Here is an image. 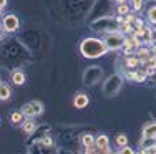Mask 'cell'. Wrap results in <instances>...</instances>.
<instances>
[{"label":"cell","mask_w":156,"mask_h":154,"mask_svg":"<svg viewBox=\"0 0 156 154\" xmlns=\"http://www.w3.org/2000/svg\"><path fill=\"white\" fill-rule=\"evenodd\" d=\"M80 53L85 58H100L108 53V48H106L105 42L101 38L90 36V38H85L80 43Z\"/></svg>","instance_id":"1"},{"label":"cell","mask_w":156,"mask_h":154,"mask_svg":"<svg viewBox=\"0 0 156 154\" xmlns=\"http://www.w3.org/2000/svg\"><path fill=\"white\" fill-rule=\"evenodd\" d=\"M91 30L93 32H101V33H108V32H115L120 30V22L116 17H100L95 22H91Z\"/></svg>","instance_id":"2"},{"label":"cell","mask_w":156,"mask_h":154,"mask_svg":"<svg viewBox=\"0 0 156 154\" xmlns=\"http://www.w3.org/2000/svg\"><path fill=\"white\" fill-rule=\"evenodd\" d=\"M121 86H123V76L118 75V73H113V75H110L108 78L105 80V83H103V94L111 98L121 90Z\"/></svg>","instance_id":"3"},{"label":"cell","mask_w":156,"mask_h":154,"mask_svg":"<svg viewBox=\"0 0 156 154\" xmlns=\"http://www.w3.org/2000/svg\"><path fill=\"white\" fill-rule=\"evenodd\" d=\"M125 33H121L120 30H115V32H108V33H105V38H103V42H105L106 48L108 50H120L121 46H123V42H125Z\"/></svg>","instance_id":"4"},{"label":"cell","mask_w":156,"mask_h":154,"mask_svg":"<svg viewBox=\"0 0 156 154\" xmlns=\"http://www.w3.org/2000/svg\"><path fill=\"white\" fill-rule=\"evenodd\" d=\"M103 78V70L100 67H88L83 73V83L87 86L96 85L98 81H101Z\"/></svg>","instance_id":"5"},{"label":"cell","mask_w":156,"mask_h":154,"mask_svg":"<svg viewBox=\"0 0 156 154\" xmlns=\"http://www.w3.org/2000/svg\"><path fill=\"white\" fill-rule=\"evenodd\" d=\"M22 113L25 115V118H35V116L42 115L43 113V103L42 101H28L27 104H23V108H22Z\"/></svg>","instance_id":"6"},{"label":"cell","mask_w":156,"mask_h":154,"mask_svg":"<svg viewBox=\"0 0 156 154\" xmlns=\"http://www.w3.org/2000/svg\"><path fill=\"white\" fill-rule=\"evenodd\" d=\"M2 25H3V28H5L7 33H12V32H17V30H18V25H20V22H18L17 15L7 13V15H3V18H2Z\"/></svg>","instance_id":"7"},{"label":"cell","mask_w":156,"mask_h":154,"mask_svg":"<svg viewBox=\"0 0 156 154\" xmlns=\"http://www.w3.org/2000/svg\"><path fill=\"white\" fill-rule=\"evenodd\" d=\"M95 146H96V152H111L110 149V139L106 134H98V138L95 139Z\"/></svg>","instance_id":"8"},{"label":"cell","mask_w":156,"mask_h":154,"mask_svg":"<svg viewBox=\"0 0 156 154\" xmlns=\"http://www.w3.org/2000/svg\"><path fill=\"white\" fill-rule=\"evenodd\" d=\"M138 38L141 40L143 43H148V45H151V28L150 27H141V28H136L135 33Z\"/></svg>","instance_id":"9"},{"label":"cell","mask_w":156,"mask_h":154,"mask_svg":"<svg viewBox=\"0 0 156 154\" xmlns=\"http://www.w3.org/2000/svg\"><path fill=\"white\" fill-rule=\"evenodd\" d=\"M88 103H90V98H88L85 93H76L75 98H73V104H75V108H78V109L87 108Z\"/></svg>","instance_id":"10"},{"label":"cell","mask_w":156,"mask_h":154,"mask_svg":"<svg viewBox=\"0 0 156 154\" xmlns=\"http://www.w3.org/2000/svg\"><path fill=\"white\" fill-rule=\"evenodd\" d=\"M143 138L156 139V123H148L143 128Z\"/></svg>","instance_id":"11"},{"label":"cell","mask_w":156,"mask_h":154,"mask_svg":"<svg viewBox=\"0 0 156 154\" xmlns=\"http://www.w3.org/2000/svg\"><path fill=\"white\" fill-rule=\"evenodd\" d=\"M10 78H12V81L15 83V85H23L25 83V73L20 71V70H13Z\"/></svg>","instance_id":"12"},{"label":"cell","mask_w":156,"mask_h":154,"mask_svg":"<svg viewBox=\"0 0 156 154\" xmlns=\"http://www.w3.org/2000/svg\"><path fill=\"white\" fill-rule=\"evenodd\" d=\"M22 129H23V133H25V134H32L33 131L37 129V124H35V121H32V118L25 119L23 123H22Z\"/></svg>","instance_id":"13"},{"label":"cell","mask_w":156,"mask_h":154,"mask_svg":"<svg viewBox=\"0 0 156 154\" xmlns=\"http://www.w3.org/2000/svg\"><path fill=\"white\" fill-rule=\"evenodd\" d=\"M23 121H25V115L22 111H13L12 115H10V123L15 124V126H20Z\"/></svg>","instance_id":"14"},{"label":"cell","mask_w":156,"mask_h":154,"mask_svg":"<svg viewBox=\"0 0 156 154\" xmlns=\"http://www.w3.org/2000/svg\"><path fill=\"white\" fill-rule=\"evenodd\" d=\"M125 65H126V68H136V67H140V58L136 55H128L125 58Z\"/></svg>","instance_id":"15"},{"label":"cell","mask_w":156,"mask_h":154,"mask_svg":"<svg viewBox=\"0 0 156 154\" xmlns=\"http://www.w3.org/2000/svg\"><path fill=\"white\" fill-rule=\"evenodd\" d=\"M12 96V91H10V86L5 85V83H0V100L5 101Z\"/></svg>","instance_id":"16"},{"label":"cell","mask_w":156,"mask_h":154,"mask_svg":"<svg viewBox=\"0 0 156 154\" xmlns=\"http://www.w3.org/2000/svg\"><path fill=\"white\" fill-rule=\"evenodd\" d=\"M120 32L125 35H133L135 33V27H133V23H128V22H123V23H120Z\"/></svg>","instance_id":"17"},{"label":"cell","mask_w":156,"mask_h":154,"mask_svg":"<svg viewBox=\"0 0 156 154\" xmlns=\"http://www.w3.org/2000/svg\"><path fill=\"white\" fill-rule=\"evenodd\" d=\"M135 55L140 58V61H141V60H146V58L151 55V50L144 48V46H140V48H136V50H135Z\"/></svg>","instance_id":"18"},{"label":"cell","mask_w":156,"mask_h":154,"mask_svg":"<svg viewBox=\"0 0 156 154\" xmlns=\"http://www.w3.org/2000/svg\"><path fill=\"white\" fill-rule=\"evenodd\" d=\"M146 71L144 70H136L135 71V76H133V81L136 83H144V80H146Z\"/></svg>","instance_id":"19"},{"label":"cell","mask_w":156,"mask_h":154,"mask_svg":"<svg viewBox=\"0 0 156 154\" xmlns=\"http://www.w3.org/2000/svg\"><path fill=\"white\" fill-rule=\"evenodd\" d=\"M81 144H83L85 148H88V146H93V144H95V138L91 136L90 133H85L83 136H81Z\"/></svg>","instance_id":"20"},{"label":"cell","mask_w":156,"mask_h":154,"mask_svg":"<svg viewBox=\"0 0 156 154\" xmlns=\"http://www.w3.org/2000/svg\"><path fill=\"white\" fill-rule=\"evenodd\" d=\"M129 12H131V7L128 5V2H126V3H120V5L116 7V13H118V15H128Z\"/></svg>","instance_id":"21"},{"label":"cell","mask_w":156,"mask_h":154,"mask_svg":"<svg viewBox=\"0 0 156 154\" xmlns=\"http://www.w3.org/2000/svg\"><path fill=\"white\" fill-rule=\"evenodd\" d=\"M129 3H131L129 7H131L133 12H141L144 5V0H129Z\"/></svg>","instance_id":"22"},{"label":"cell","mask_w":156,"mask_h":154,"mask_svg":"<svg viewBox=\"0 0 156 154\" xmlns=\"http://www.w3.org/2000/svg\"><path fill=\"white\" fill-rule=\"evenodd\" d=\"M115 142H116L118 148H123V146L128 144V138H126V134H116V138H115Z\"/></svg>","instance_id":"23"},{"label":"cell","mask_w":156,"mask_h":154,"mask_svg":"<svg viewBox=\"0 0 156 154\" xmlns=\"http://www.w3.org/2000/svg\"><path fill=\"white\" fill-rule=\"evenodd\" d=\"M148 22L153 23V25H156V5L151 7V9L148 10Z\"/></svg>","instance_id":"24"},{"label":"cell","mask_w":156,"mask_h":154,"mask_svg":"<svg viewBox=\"0 0 156 154\" xmlns=\"http://www.w3.org/2000/svg\"><path fill=\"white\" fill-rule=\"evenodd\" d=\"M133 27H135V30H136V28H141V27H144L143 20H141V18H138V17H136V18H135V22H133Z\"/></svg>","instance_id":"25"},{"label":"cell","mask_w":156,"mask_h":154,"mask_svg":"<svg viewBox=\"0 0 156 154\" xmlns=\"http://www.w3.org/2000/svg\"><path fill=\"white\" fill-rule=\"evenodd\" d=\"M135 18H136V15H133V13L129 12L128 15H125V22H128V23H133V22H135Z\"/></svg>","instance_id":"26"},{"label":"cell","mask_w":156,"mask_h":154,"mask_svg":"<svg viewBox=\"0 0 156 154\" xmlns=\"http://www.w3.org/2000/svg\"><path fill=\"white\" fill-rule=\"evenodd\" d=\"M40 144H43V146H53V141H51L50 138H43L42 141H40Z\"/></svg>","instance_id":"27"},{"label":"cell","mask_w":156,"mask_h":154,"mask_svg":"<svg viewBox=\"0 0 156 154\" xmlns=\"http://www.w3.org/2000/svg\"><path fill=\"white\" fill-rule=\"evenodd\" d=\"M120 152H125V154H133V149L128 148V146H123V149H121Z\"/></svg>","instance_id":"28"},{"label":"cell","mask_w":156,"mask_h":154,"mask_svg":"<svg viewBox=\"0 0 156 154\" xmlns=\"http://www.w3.org/2000/svg\"><path fill=\"white\" fill-rule=\"evenodd\" d=\"M156 42V28H151V43Z\"/></svg>","instance_id":"29"},{"label":"cell","mask_w":156,"mask_h":154,"mask_svg":"<svg viewBox=\"0 0 156 154\" xmlns=\"http://www.w3.org/2000/svg\"><path fill=\"white\" fill-rule=\"evenodd\" d=\"M5 33H7V32H5V28H3V25L0 23V40H2L3 36H5Z\"/></svg>","instance_id":"30"},{"label":"cell","mask_w":156,"mask_h":154,"mask_svg":"<svg viewBox=\"0 0 156 154\" xmlns=\"http://www.w3.org/2000/svg\"><path fill=\"white\" fill-rule=\"evenodd\" d=\"M5 7H7V0H0V9H5Z\"/></svg>","instance_id":"31"},{"label":"cell","mask_w":156,"mask_h":154,"mask_svg":"<svg viewBox=\"0 0 156 154\" xmlns=\"http://www.w3.org/2000/svg\"><path fill=\"white\" fill-rule=\"evenodd\" d=\"M115 2H116L118 5H120V3H126V2H128V0H115Z\"/></svg>","instance_id":"32"},{"label":"cell","mask_w":156,"mask_h":154,"mask_svg":"<svg viewBox=\"0 0 156 154\" xmlns=\"http://www.w3.org/2000/svg\"><path fill=\"white\" fill-rule=\"evenodd\" d=\"M153 148H154V152H156V139H154V142H153Z\"/></svg>","instance_id":"33"},{"label":"cell","mask_w":156,"mask_h":154,"mask_svg":"<svg viewBox=\"0 0 156 154\" xmlns=\"http://www.w3.org/2000/svg\"><path fill=\"white\" fill-rule=\"evenodd\" d=\"M2 12H3V10H2V9H0V15H2Z\"/></svg>","instance_id":"34"}]
</instances>
